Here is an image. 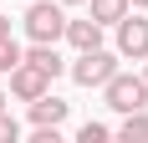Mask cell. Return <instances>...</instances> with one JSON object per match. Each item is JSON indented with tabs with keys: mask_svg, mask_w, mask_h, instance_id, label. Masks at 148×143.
Here are the masks:
<instances>
[{
	"mask_svg": "<svg viewBox=\"0 0 148 143\" xmlns=\"http://www.w3.org/2000/svg\"><path fill=\"white\" fill-rule=\"evenodd\" d=\"M26 36L31 41H61V36H66L61 0H36V5H26Z\"/></svg>",
	"mask_w": 148,
	"mask_h": 143,
	"instance_id": "cell-1",
	"label": "cell"
},
{
	"mask_svg": "<svg viewBox=\"0 0 148 143\" xmlns=\"http://www.w3.org/2000/svg\"><path fill=\"white\" fill-rule=\"evenodd\" d=\"M66 41L77 46V51H92V46H102V21H66Z\"/></svg>",
	"mask_w": 148,
	"mask_h": 143,
	"instance_id": "cell-7",
	"label": "cell"
},
{
	"mask_svg": "<svg viewBox=\"0 0 148 143\" xmlns=\"http://www.w3.org/2000/svg\"><path fill=\"white\" fill-rule=\"evenodd\" d=\"M87 5H92V21H102V26H118L128 15V0H87Z\"/></svg>",
	"mask_w": 148,
	"mask_h": 143,
	"instance_id": "cell-10",
	"label": "cell"
},
{
	"mask_svg": "<svg viewBox=\"0 0 148 143\" xmlns=\"http://www.w3.org/2000/svg\"><path fill=\"white\" fill-rule=\"evenodd\" d=\"M102 92H107V107H112V113H138V107H148V82L143 77L112 72V77L102 82Z\"/></svg>",
	"mask_w": 148,
	"mask_h": 143,
	"instance_id": "cell-2",
	"label": "cell"
},
{
	"mask_svg": "<svg viewBox=\"0 0 148 143\" xmlns=\"http://www.w3.org/2000/svg\"><path fill=\"white\" fill-rule=\"evenodd\" d=\"M77 138H82V143H102V138H112V128H107V123H82Z\"/></svg>",
	"mask_w": 148,
	"mask_h": 143,
	"instance_id": "cell-12",
	"label": "cell"
},
{
	"mask_svg": "<svg viewBox=\"0 0 148 143\" xmlns=\"http://www.w3.org/2000/svg\"><path fill=\"white\" fill-rule=\"evenodd\" d=\"M143 61H148V56H143ZM143 82H148V72H143Z\"/></svg>",
	"mask_w": 148,
	"mask_h": 143,
	"instance_id": "cell-18",
	"label": "cell"
},
{
	"mask_svg": "<svg viewBox=\"0 0 148 143\" xmlns=\"http://www.w3.org/2000/svg\"><path fill=\"white\" fill-rule=\"evenodd\" d=\"M118 138H128V143H148V113H143V107H138V113H123Z\"/></svg>",
	"mask_w": 148,
	"mask_h": 143,
	"instance_id": "cell-9",
	"label": "cell"
},
{
	"mask_svg": "<svg viewBox=\"0 0 148 143\" xmlns=\"http://www.w3.org/2000/svg\"><path fill=\"white\" fill-rule=\"evenodd\" d=\"M31 123H36V128H61V123H66V102L51 97V92H41V97L31 102Z\"/></svg>",
	"mask_w": 148,
	"mask_h": 143,
	"instance_id": "cell-6",
	"label": "cell"
},
{
	"mask_svg": "<svg viewBox=\"0 0 148 143\" xmlns=\"http://www.w3.org/2000/svg\"><path fill=\"white\" fill-rule=\"evenodd\" d=\"M15 138H21V123L10 113H0V143H15Z\"/></svg>",
	"mask_w": 148,
	"mask_h": 143,
	"instance_id": "cell-13",
	"label": "cell"
},
{
	"mask_svg": "<svg viewBox=\"0 0 148 143\" xmlns=\"http://www.w3.org/2000/svg\"><path fill=\"white\" fill-rule=\"evenodd\" d=\"M5 102H10V97H5V92H0V113H5Z\"/></svg>",
	"mask_w": 148,
	"mask_h": 143,
	"instance_id": "cell-16",
	"label": "cell"
},
{
	"mask_svg": "<svg viewBox=\"0 0 148 143\" xmlns=\"http://www.w3.org/2000/svg\"><path fill=\"white\" fill-rule=\"evenodd\" d=\"M10 92H15L21 102H36L41 92H51V77H46L41 67H31V61L21 56V61L10 67Z\"/></svg>",
	"mask_w": 148,
	"mask_h": 143,
	"instance_id": "cell-4",
	"label": "cell"
},
{
	"mask_svg": "<svg viewBox=\"0 0 148 143\" xmlns=\"http://www.w3.org/2000/svg\"><path fill=\"white\" fill-rule=\"evenodd\" d=\"M118 56H148V15H123L118 21Z\"/></svg>",
	"mask_w": 148,
	"mask_h": 143,
	"instance_id": "cell-5",
	"label": "cell"
},
{
	"mask_svg": "<svg viewBox=\"0 0 148 143\" xmlns=\"http://www.w3.org/2000/svg\"><path fill=\"white\" fill-rule=\"evenodd\" d=\"M128 5H138V10H148V0H128Z\"/></svg>",
	"mask_w": 148,
	"mask_h": 143,
	"instance_id": "cell-15",
	"label": "cell"
},
{
	"mask_svg": "<svg viewBox=\"0 0 148 143\" xmlns=\"http://www.w3.org/2000/svg\"><path fill=\"white\" fill-rule=\"evenodd\" d=\"M112 72H118V56L102 51V46H92V51H82V56L72 61V82L77 87H102Z\"/></svg>",
	"mask_w": 148,
	"mask_h": 143,
	"instance_id": "cell-3",
	"label": "cell"
},
{
	"mask_svg": "<svg viewBox=\"0 0 148 143\" xmlns=\"http://www.w3.org/2000/svg\"><path fill=\"white\" fill-rule=\"evenodd\" d=\"M21 56H26L31 67H41L46 77H51V82H56V77H61V56H56V41H36V46H31V51H21Z\"/></svg>",
	"mask_w": 148,
	"mask_h": 143,
	"instance_id": "cell-8",
	"label": "cell"
},
{
	"mask_svg": "<svg viewBox=\"0 0 148 143\" xmlns=\"http://www.w3.org/2000/svg\"><path fill=\"white\" fill-rule=\"evenodd\" d=\"M61 5H82V0H61Z\"/></svg>",
	"mask_w": 148,
	"mask_h": 143,
	"instance_id": "cell-17",
	"label": "cell"
},
{
	"mask_svg": "<svg viewBox=\"0 0 148 143\" xmlns=\"http://www.w3.org/2000/svg\"><path fill=\"white\" fill-rule=\"evenodd\" d=\"M15 61H21V46L5 36V41H0V77H10V67H15Z\"/></svg>",
	"mask_w": 148,
	"mask_h": 143,
	"instance_id": "cell-11",
	"label": "cell"
},
{
	"mask_svg": "<svg viewBox=\"0 0 148 143\" xmlns=\"http://www.w3.org/2000/svg\"><path fill=\"white\" fill-rule=\"evenodd\" d=\"M5 36H10V21H5V15H0V41H5Z\"/></svg>",
	"mask_w": 148,
	"mask_h": 143,
	"instance_id": "cell-14",
	"label": "cell"
}]
</instances>
